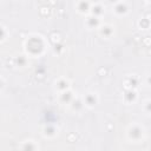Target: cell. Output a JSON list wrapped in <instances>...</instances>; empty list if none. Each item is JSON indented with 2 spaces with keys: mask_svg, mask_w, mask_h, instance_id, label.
Instances as JSON below:
<instances>
[{
  "mask_svg": "<svg viewBox=\"0 0 151 151\" xmlns=\"http://www.w3.org/2000/svg\"><path fill=\"white\" fill-rule=\"evenodd\" d=\"M24 50L27 57L37 58L42 55L47 50V41L40 34H29L24 41Z\"/></svg>",
  "mask_w": 151,
  "mask_h": 151,
  "instance_id": "obj_1",
  "label": "cell"
},
{
  "mask_svg": "<svg viewBox=\"0 0 151 151\" xmlns=\"http://www.w3.org/2000/svg\"><path fill=\"white\" fill-rule=\"evenodd\" d=\"M144 134H145L144 127L140 126L139 124H131L126 130V138L133 143L142 142L144 138Z\"/></svg>",
  "mask_w": 151,
  "mask_h": 151,
  "instance_id": "obj_2",
  "label": "cell"
},
{
  "mask_svg": "<svg viewBox=\"0 0 151 151\" xmlns=\"http://www.w3.org/2000/svg\"><path fill=\"white\" fill-rule=\"evenodd\" d=\"M83 99V103H84V106L88 107V109H93L94 106L98 105L99 103V94L97 92H87L85 93V96L81 98Z\"/></svg>",
  "mask_w": 151,
  "mask_h": 151,
  "instance_id": "obj_3",
  "label": "cell"
},
{
  "mask_svg": "<svg viewBox=\"0 0 151 151\" xmlns=\"http://www.w3.org/2000/svg\"><path fill=\"white\" fill-rule=\"evenodd\" d=\"M41 134L44 138L53 139L59 134V127L54 124H45L41 127Z\"/></svg>",
  "mask_w": 151,
  "mask_h": 151,
  "instance_id": "obj_4",
  "label": "cell"
},
{
  "mask_svg": "<svg viewBox=\"0 0 151 151\" xmlns=\"http://www.w3.org/2000/svg\"><path fill=\"white\" fill-rule=\"evenodd\" d=\"M70 88H71V80L66 77H60L54 81V90L58 93H61Z\"/></svg>",
  "mask_w": 151,
  "mask_h": 151,
  "instance_id": "obj_5",
  "label": "cell"
},
{
  "mask_svg": "<svg viewBox=\"0 0 151 151\" xmlns=\"http://www.w3.org/2000/svg\"><path fill=\"white\" fill-rule=\"evenodd\" d=\"M98 34L104 39H110L114 34V27L110 24H101L98 27Z\"/></svg>",
  "mask_w": 151,
  "mask_h": 151,
  "instance_id": "obj_6",
  "label": "cell"
},
{
  "mask_svg": "<svg viewBox=\"0 0 151 151\" xmlns=\"http://www.w3.org/2000/svg\"><path fill=\"white\" fill-rule=\"evenodd\" d=\"M20 151H39V144L34 139H25L20 143Z\"/></svg>",
  "mask_w": 151,
  "mask_h": 151,
  "instance_id": "obj_7",
  "label": "cell"
},
{
  "mask_svg": "<svg viewBox=\"0 0 151 151\" xmlns=\"http://www.w3.org/2000/svg\"><path fill=\"white\" fill-rule=\"evenodd\" d=\"M138 83H139V77H137L136 74H129L124 79L123 85L125 90H134L138 86Z\"/></svg>",
  "mask_w": 151,
  "mask_h": 151,
  "instance_id": "obj_8",
  "label": "cell"
},
{
  "mask_svg": "<svg viewBox=\"0 0 151 151\" xmlns=\"http://www.w3.org/2000/svg\"><path fill=\"white\" fill-rule=\"evenodd\" d=\"M76 98V94H74V92L70 88V90H67V91H64V92H61V93H58V100H59V103H61V104H67V105H70L71 104V101L73 100Z\"/></svg>",
  "mask_w": 151,
  "mask_h": 151,
  "instance_id": "obj_9",
  "label": "cell"
},
{
  "mask_svg": "<svg viewBox=\"0 0 151 151\" xmlns=\"http://www.w3.org/2000/svg\"><path fill=\"white\" fill-rule=\"evenodd\" d=\"M103 22H101V20H100V18H98V17H94V15H91V14H88L87 17H86V20H85V25L88 27V28H97L98 29V27L101 25Z\"/></svg>",
  "mask_w": 151,
  "mask_h": 151,
  "instance_id": "obj_10",
  "label": "cell"
},
{
  "mask_svg": "<svg viewBox=\"0 0 151 151\" xmlns=\"http://www.w3.org/2000/svg\"><path fill=\"white\" fill-rule=\"evenodd\" d=\"M112 12H114L117 15H125L129 13V9H127V4L126 2H116L114 6H113V9Z\"/></svg>",
  "mask_w": 151,
  "mask_h": 151,
  "instance_id": "obj_11",
  "label": "cell"
},
{
  "mask_svg": "<svg viewBox=\"0 0 151 151\" xmlns=\"http://www.w3.org/2000/svg\"><path fill=\"white\" fill-rule=\"evenodd\" d=\"M68 106H70V109H71L73 112H79V111L84 107L83 99H81L80 97H77V96H76V98L71 101V104H70Z\"/></svg>",
  "mask_w": 151,
  "mask_h": 151,
  "instance_id": "obj_12",
  "label": "cell"
},
{
  "mask_svg": "<svg viewBox=\"0 0 151 151\" xmlns=\"http://www.w3.org/2000/svg\"><path fill=\"white\" fill-rule=\"evenodd\" d=\"M90 8H91V2L87 1H79L77 2V11L81 14H90Z\"/></svg>",
  "mask_w": 151,
  "mask_h": 151,
  "instance_id": "obj_13",
  "label": "cell"
},
{
  "mask_svg": "<svg viewBox=\"0 0 151 151\" xmlns=\"http://www.w3.org/2000/svg\"><path fill=\"white\" fill-rule=\"evenodd\" d=\"M137 100V91L136 90H126L124 94V101L126 104H132Z\"/></svg>",
  "mask_w": 151,
  "mask_h": 151,
  "instance_id": "obj_14",
  "label": "cell"
},
{
  "mask_svg": "<svg viewBox=\"0 0 151 151\" xmlns=\"http://www.w3.org/2000/svg\"><path fill=\"white\" fill-rule=\"evenodd\" d=\"M14 59H15V66L25 67L28 64V58H27L26 54H19V55L14 57Z\"/></svg>",
  "mask_w": 151,
  "mask_h": 151,
  "instance_id": "obj_15",
  "label": "cell"
},
{
  "mask_svg": "<svg viewBox=\"0 0 151 151\" xmlns=\"http://www.w3.org/2000/svg\"><path fill=\"white\" fill-rule=\"evenodd\" d=\"M50 41L53 44V45H55V44H59V42H61V33H60V31H57V29H54V31H52L51 33H50Z\"/></svg>",
  "mask_w": 151,
  "mask_h": 151,
  "instance_id": "obj_16",
  "label": "cell"
},
{
  "mask_svg": "<svg viewBox=\"0 0 151 151\" xmlns=\"http://www.w3.org/2000/svg\"><path fill=\"white\" fill-rule=\"evenodd\" d=\"M51 12H52V9H51V7H48L47 5H45V6H41L40 8H39V13H40V15L41 17H50V14H51Z\"/></svg>",
  "mask_w": 151,
  "mask_h": 151,
  "instance_id": "obj_17",
  "label": "cell"
},
{
  "mask_svg": "<svg viewBox=\"0 0 151 151\" xmlns=\"http://www.w3.org/2000/svg\"><path fill=\"white\" fill-rule=\"evenodd\" d=\"M14 66H15V59H14V57H8L6 59V67L13 68Z\"/></svg>",
  "mask_w": 151,
  "mask_h": 151,
  "instance_id": "obj_18",
  "label": "cell"
},
{
  "mask_svg": "<svg viewBox=\"0 0 151 151\" xmlns=\"http://www.w3.org/2000/svg\"><path fill=\"white\" fill-rule=\"evenodd\" d=\"M66 138H67V140L70 142V143H73V142H76L77 140V133L76 132H70L67 136H66Z\"/></svg>",
  "mask_w": 151,
  "mask_h": 151,
  "instance_id": "obj_19",
  "label": "cell"
},
{
  "mask_svg": "<svg viewBox=\"0 0 151 151\" xmlns=\"http://www.w3.org/2000/svg\"><path fill=\"white\" fill-rule=\"evenodd\" d=\"M7 37V32L5 29V27L2 25H0V41H4Z\"/></svg>",
  "mask_w": 151,
  "mask_h": 151,
  "instance_id": "obj_20",
  "label": "cell"
},
{
  "mask_svg": "<svg viewBox=\"0 0 151 151\" xmlns=\"http://www.w3.org/2000/svg\"><path fill=\"white\" fill-rule=\"evenodd\" d=\"M98 74L101 76V77H103V76H106V74H107V68H106V67H100V68L98 70Z\"/></svg>",
  "mask_w": 151,
  "mask_h": 151,
  "instance_id": "obj_21",
  "label": "cell"
},
{
  "mask_svg": "<svg viewBox=\"0 0 151 151\" xmlns=\"http://www.w3.org/2000/svg\"><path fill=\"white\" fill-rule=\"evenodd\" d=\"M5 85H6V80L2 77H0V92L5 88Z\"/></svg>",
  "mask_w": 151,
  "mask_h": 151,
  "instance_id": "obj_22",
  "label": "cell"
}]
</instances>
